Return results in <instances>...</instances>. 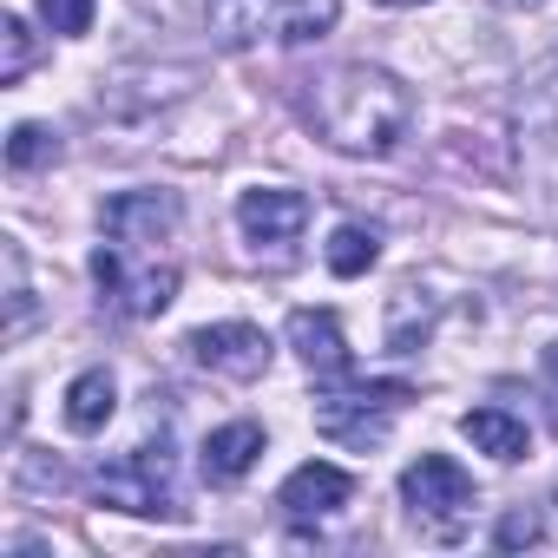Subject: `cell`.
Returning a JSON list of instances; mask_svg holds the SVG:
<instances>
[{
	"label": "cell",
	"instance_id": "cell-20",
	"mask_svg": "<svg viewBox=\"0 0 558 558\" xmlns=\"http://www.w3.org/2000/svg\"><path fill=\"white\" fill-rule=\"evenodd\" d=\"M27 329V269H21V250L8 243V336Z\"/></svg>",
	"mask_w": 558,
	"mask_h": 558
},
{
	"label": "cell",
	"instance_id": "cell-12",
	"mask_svg": "<svg viewBox=\"0 0 558 558\" xmlns=\"http://www.w3.org/2000/svg\"><path fill=\"white\" fill-rule=\"evenodd\" d=\"M256 460H263V427L256 421H230V427H217L204 440V480H217V486L243 480Z\"/></svg>",
	"mask_w": 558,
	"mask_h": 558
},
{
	"label": "cell",
	"instance_id": "cell-7",
	"mask_svg": "<svg viewBox=\"0 0 558 558\" xmlns=\"http://www.w3.org/2000/svg\"><path fill=\"white\" fill-rule=\"evenodd\" d=\"M236 230L269 256H290L310 230V197L303 191H243L236 197Z\"/></svg>",
	"mask_w": 558,
	"mask_h": 558
},
{
	"label": "cell",
	"instance_id": "cell-5",
	"mask_svg": "<svg viewBox=\"0 0 558 558\" xmlns=\"http://www.w3.org/2000/svg\"><path fill=\"white\" fill-rule=\"evenodd\" d=\"M401 499H408L414 519H427L440 538H453L460 519L473 512V480H466L460 460H447V453H421V460L401 473Z\"/></svg>",
	"mask_w": 558,
	"mask_h": 558
},
{
	"label": "cell",
	"instance_id": "cell-2",
	"mask_svg": "<svg viewBox=\"0 0 558 558\" xmlns=\"http://www.w3.org/2000/svg\"><path fill=\"white\" fill-rule=\"evenodd\" d=\"M93 276H99V296L132 323H151L178 296V263H158V256H138V250H119V243L93 250Z\"/></svg>",
	"mask_w": 558,
	"mask_h": 558
},
{
	"label": "cell",
	"instance_id": "cell-23",
	"mask_svg": "<svg viewBox=\"0 0 558 558\" xmlns=\"http://www.w3.org/2000/svg\"><path fill=\"white\" fill-rule=\"evenodd\" d=\"M545 368H551V375H558V342H551V349H545Z\"/></svg>",
	"mask_w": 558,
	"mask_h": 558
},
{
	"label": "cell",
	"instance_id": "cell-17",
	"mask_svg": "<svg viewBox=\"0 0 558 558\" xmlns=\"http://www.w3.org/2000/svg\"><path fill=\"white\" fill-rule=\"evenodd\" d=\"M27 66H34V34H27L21 14H8L0 21V86H21Z\"/></svg>",
	"mask_w": 558,
	"mask_h": 558
},
{
	"label": "cell",
	"instance_id": "cell-18",
	"mask_svg": "<svg viewBox=\"0 0 558 558\" xmlns=\"http://www.w3.org/2000/svg\"><path fill=\"white\" fill-rule=\"evenodd\" d=\"M60 158V138L47 132V125H14V138H8V165L14 171H40V165H53Z\"/></svg>",
	"mask_w": 558,
	"mask_h": 558
},
{
	"label": "cell",
	"instance_id": "cell-11",
	"mask_svg": "<svg viewBox=\"0 0 558 558\" xmlns=\"http://www.w3.org/2000/svg\"><path fill=\"white\" fill-rule=\"evenodd\" d=\"M283 8H290V0H204V21H210V34L236 53V47H256L263 34H276Z\"/></svg>",
	"mask_w": 558,
	"mask_h": 558
},
{
	"label": "cell",
	"instance_id": "cell-4",
	"mask_svg": "<svg viewBox=\"0 0 558 558\" xmlns=\"http://www.w3.org/2000/svg\"><path fill=\"white\" fill-rule=\"evenodd\" d=\"M414 401L408 381H355V388H336V395H316V427L342 447H381L388 440V421Z\"/></svg>",
	"mask_w": 558,
	"mask_h": 558
},
{
	"label": "cell",
	"instance_id": "cell-6",
	"mask_svg": "<svg viewBox=\"0 0 558 558\" xmlns=\"http://www.w3.org/2000/svg\"><path fill=\"white\" fill-rule=\"evenodd\" d=\"M99 223H106V243L158 256V243H171L178 230V191H119Z\"/></svg>",
	"mask_w": 558,
	"mask_h": 558
},
{
	"label": "cell",
	"instance_id": "cell-19",
	"mask_svg": "<svg viewBox=\"0 0 558 558\" xmlns=\"http://www.w3.org/2000/svg\"><path fill=\"white\" fill-rule=\"evenodd\" d=\"M93 14H99V0H40V21L53 34H66V40H80L93 27Z\"/></svg>",
	"mask_w": 558,
	"mask_h": 558
},
{
	"label": "cell",
	"instance_id": "cell-9",
	"mask_svg": "<svg viewBox=\"0 0 558 558\" xmlns=\"http://www.w3.org/2000/svg\"><path fill=\"white\" fill-rule=\"evenodd\" d=\"M349 499H355V480L342 466H329V460H310V466H296L283 480V512H296V519H329Z\"/></svg>",
	"mask_w": 558,
	"mask_h": 558
},
{
	"label": "cell",
	"instance_id": "cell-21",
	"mask_svg": "<svg viewBox=\"0 0 558 558\" xmlns=\"http://www.w3.org/2000/svg\"><path fill=\"white\" fill-rule=\"evenodd\" d=\"M538 538H545L538 512H506V519H499V532H493V545H499V551H519V545H538Z\"/></svg>",
	"mask_w": 558,
	"mask_h": 558
},
{
	"label": "cell",
	"instance_id": "cell-14",
	"mask_svg": "<svg viewBox=\"0 0 558 558\" xmlns=\"http://www.w3.org/2000/svg\"><path fill=\"white\" fill-rule=\"evenodd\" d=\"M460 434H466L480 453H493V460H525V421L506 414V408H473V414H460Z\"/></svg>",
	"mask_w": 558,
	"mask_h": 558
},
{
	"label": "cell",
	"instance_id": "cell-16",
	"mask_svg": "<svg viewBox=\"0 0 558 558\" xmlns=\"http://www.w3.org/2000/svg\"><path fill=\"white\" fill-rule=\"evenodd\" d=\"M329 27H336V0H290L283 21H276V40H283V47H310Z\"/></svg>",
	"mask_w": 558,
	"mask_h": 558
},
{
	"label": "cell",
	"instance_id": "cell-8",
	"mask_svg": "<svg viewBox=\"0 0 558 558\" xmlns=\"http://www.w3.org/2000/svg\"><path fill=\"white\" fill-rule=\"evenodd\" d=\"M191 362L223 375V381H256L269 368V336L256 323H210L191 336Z\"/></svg>",
	"mask_w": 558,
	"mask_h": 558
},
{
	"label": "cell",
	"instance_id": "cell-13",
	"mask_svg": "<svg viewBox=\"0 0 558 558\" xmlns=\"http://www.w3.org/2000/svg\"><path fill=\"white\" fill-rule=\"evenodd\" d=\"M112 414H119V381H112L106 368L73 375V388H66V427H73V434H99Z\"/></svg>",
	"mask_w": 558,
	"mask_h": 558
},
{
	"label": "cell",
	"instance_id": "cell-10",
	"mask_svg": "<svg viewBox=\"0 0 558 558\" xmlns=\"http://www.w3.org/2000/svg\"><path fill=\"white\" fill-rule=\"evenodd\" d=\"M290 349H296L316 375H349V336H342L336 310H296V316H290Z\"/></svg>",
	"mask_w": 558,
	"mask_h": 558
},
{
	"label": "cell",
	"instance_id": "cell-1",
	"mask_svg": "<svg viewBox=\"0 0 558 558\" xmlns=\"http://www.w3.org/2000/svg\"><path fill=\"white\" fill-rule=\"evenodd\" d=\"M303 112L349 158H388L414 125L408 86L395 73H381V66H329L323 80H310Z\"/></svg>",
	"mask_w": 558,
	"mask_h": 558
},
{
	"label": "cell",
	"instance_id": "cell-22",
	"mask_svg": "<svg viewBox=\"0 0 558 558\" xmlns=\"http://www.w3.org/2000/svg\"><path fill=\"white\" fill-rule=\"evenodd\" d=\"M375 8H421V0H375Z\"/></svg>",
	"mask_w": 558,
	"mask_h": 558
},
{
	"label": "cell",
	"instance_id": "cell-3",
	"mask_svg": "<svg viewBox=\"0 0 558 558\" xmlns=\"http://www.w3.org/2000/svg\"><path fill=\"white\" fill-rule=\"evenodd\" d=\"M99 499L119 512H138V519H178L184 506H178V480H171V447L138 440L132 453L99 466Z\"/></svg>",
	"mask_w": 558,
	"mask_h": 558
},
{
	"label": "cell",
	"instance_id": "cell-15",
	"mask_svg": "<svg viewBox=\"0 0 558 558\" xmlns=\"http://www.w3.org/2000/svg\"><path fill=\"white\" fill-rule=\"evenodd\" d=\"M323 256H329L336 276H368L375 256H381V243H375V230H362V223H336V236H329Z\"/></svg>",
	"mask_w": 558,
	"mask_h": 558
}]
</instances>
